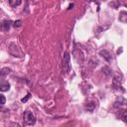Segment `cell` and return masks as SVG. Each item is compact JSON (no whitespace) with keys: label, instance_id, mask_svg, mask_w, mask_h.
<instances>
[{"label":"cell","instance_id":"6da1fadb","mask_svg":"<svg viewBox=\"0 0 127 127\" xmlns=\"http://www.w3.org/2000/svg\"><path fill=\"white\" fill-rule=\"evenodd\" d=\"M69 61H70V56H69V53L68 52H65L64 55V58H63V72L64 73H67L70 69V65H69Z\"/></svg>","mask_w":127,"mask_h":127},{"label":"cell","instance_id":"8fae6325","mask_svg":"<svg viewBox=\"0 0 127 127\" xmlns=\"http://www.w3.org/2000/svg\"><path fill=\"white\" fill-rule=\"evenodd\" d=\"M5 102H6V98H5V96H4L2 93H0V104L3 105Z\"/></svg>","mask_w":127,"mask_h":127},{"label":"cell","instance_id":"9c48e42d","mask_svg":"<svg viewBox=\"0 0 127 127\" xmlns=\"http://www.w3.org/2000/svg\"><path fill=\"white\" fill-rule=\"evenodd\" d=\"M85 108H86L88 111H93L94 108H95V103H94V102H88V103H86Z\"/></svg>","mask_w":127,"mask_h":127},{"label":"cell","instance_id":"277c9868","mask_svg":"<svg viewBox=\"0 0 127 127\" xmlns=\"http://www.w3.org/2000/svg\"><path fill=\"white\" fill-rule=\"evenodd\" d=\"M11 24H12V22L10 20H4L3 23H2V29H3V31L4 32L9 31V29L11 27Z\"/></svg>","mask_w":127,"mask_h":127},{"label":"cell","instance_id":"e0dca14e","mask_svg":"<svg viewBox=\"0 0 127 127\" xmlns=\"http://www.w3.org/2000/svg\"><path fill=\"white\" fill-rule=\"evenodd\" d=\"M103 1H106V0H103Z\"/></svg>","mask_w":127,"mask_h":127},{"label":"cell","instance_id":"8992f818","mask_svg":"<svg viewBox=\"0 0 127 127\" xmlns=\"http://www.w3.org/2000/svg\"><path fill=\"white\" fill-rule=\"evenodd\" d=\"M10 71H11V69H10L9 67H3V68L0 70V76H1V77H5L6 75H8V74L10 73Z\"/></svg>","mask_w":127,"mask_h":127},{"label":"cell","instance_id":"52a82bcc","mask_svg":"<svg viewBox=\"0 0 127 127\" xmlns=\"http://www.w3.org/2000/svg\"><path fill=\"white\" fill-rule=\"evenodd\" d=\"M10 89V84L8 82H3L0 84V91H8Z\"/></svg>","mask_w":127,"mask_h":127},{"label":"cell","instance_id":"ba28073f","mask_svg":"<svg viewBox=\"0 0 127 127\" xmlns=\"http://www.w3.org/2000/svg\"><path fill=\"white\" fill-rule=\"evenodd\" d=\"M126 15H127V13H126L125 11H121V12H120V16H119V21L125 23V22L127 21V19H126L127 16H126Z\"/></svg>","mask_w":127,"mask_h":127},{"label":"cell","instance_id":"ac0fdd59","mask_svg":"<svg viewBox=\"0 0 127 127\" xmlns=\"http://www.w3.org/2000/svg\"><path fill=\"white\" fill-rule=\"evenodd\" d=\"M10 1H11V0H10Z\"/></svg>","mask_w":127,"mask_h":127},{"label":"cell","instance_id":"7c38bea8","mask_svg":"<svg viewBox=\"0 0 127 127\" xmlns=\"http://www.w3.org/2000/svg\"><path fill=\"white\" fill-rule=\"evenodd\" d=\"M21 23H22V21H21V20H17V21H15V22H14L13 26H14L15 28H18V27H20V26H21Z\"/></svg>","mask_w":127,"mask_h":127},{"label":"cell","instance_id":"30bf717a","mask_svg":"<svg viewBox=\"0 0 127 127\" xmlns=\"http://www.w3.org/2000/svg\"><path fill=\"white\" fill-rule=\"evenodd\" d=\"M102 71H103V73H104L105 75H107V76H109V75L112 73L111 68L108 67V66H103V67H102Z\"/></svg>","mask_w":127,"mask_h":127},{"label":"cell","instance_id":"5b68a950","mask_svg":"<svg viewBox=\"0 0 127 127\" xmlns=\"http://www.w3.org/2000/svg\"><path fill=\"white\" fill-rule=\"evenodd\" d=\"M123 104H125V99L123 97L119 96V98L114 102V107H119V106H121Z\"/></svg>","mask_w":127,"mask_h":127},{"label":"cell","instance_id":"4fadbf2b","mask_svg":"<svg viewBox=\"0 0 127 127\" xmlns=\"http://www.w3.org/2000/svg\"><path fill=\"white\" fill-rule=\"evenodd\" d=\"M30 96H31V93H28L25 97H23V98L21 99V101H22V102H27V101H28V99L30 98Z\"/></svg>","mask_w":127,"mask_h":127},{"label":"cell","instance_id":"3957f363","mask_svg":"<svg viewBox=\"0 0 127 127\" xmlns=\"http://www.w3.org/2000/svg\"><path fill=\"white\" fill-rule=\"evenodd\" d=\"M99 55L106 61V62H111V60H112V57H111V54L107 51V50H101L100 52H99Z\"/></svg>","mask_w":127,"mask_h":127},{"label":"cell","instance_id":"9a60e30c","mask_svg":"<svg viewBox=\"0 0 127 127\" xmlns=\"http://www.w3.org/2000/svg\"><path fill=\"white\" fill-rule=\"evenodd\" d=\"M71 7H73V4H71V5H69V6H68V9H71Z\"/></svg>","mask_w":127,"mask_h":127},{"label":"cell","instance_id":"7a4b0ae2","mask_svg":"<svg viewBox=\"0 0 127 127\" xmlns=\"http://www.w3.org/2000/svg\"><path fill=\"white\" fill-rule=\"evenodd\" d=\"M24 120L27 125H34L36 123V118L31 111H26L24 114Z\"/></svg>","mask_w":127,"mask_h":127},{"label":"cell","instance_id":"5bb4252c","mask_svg":"<svg viewBox=\"0 0 127 127\" xmlns=\"http://www.w3.org/2000/svg\"><path fill=\"white\" fill-rule=\"evenodd\" d=\"M120 53H122V49H120V50H118V51H117V54H118V55H119Z\"/></svg>","mask_w":127,"mask_h":127},{"label":"cell","instance_id":"2e32d148","mask_svg":"<svg viewBox=\"0 0 127 127\" xmlns=\"http://www.w3.org/2000/svg\"><path fill=\"white\" fill-rule=\"evenodd\" d=\"M1 25H2V24H1V22H0V26H1Z\"/></svg>","mask_w":127,"mask_h":127}]
</instances>
